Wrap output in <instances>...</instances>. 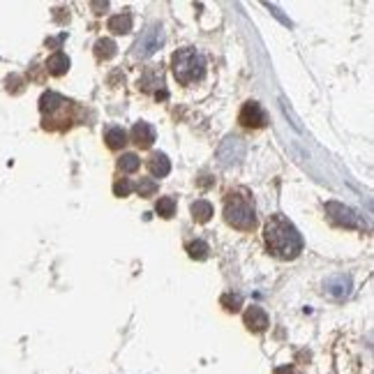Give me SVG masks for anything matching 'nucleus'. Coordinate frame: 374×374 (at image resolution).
<instances>
[{
    "label": "nucleus",
    "mask_w": 374,
    "mask_h": 374,
    "mask_svg": "<svg viewBox=\"0 0 374 374\" xmlns=\"http://www.w3.org/2000/svg\"><path fill=\"white\" fill-rule=\"evenodd\" d=\"M264 238L268 250L275 255L277 259H296L303 250V238L298 229L291 222L284 218V215H272V218L266 222L264 226Z\"/></svg>",
    "instance_id": "1"
},
{
    "label": "nucleus",
    "mask_w": 374,
    "mask_h": 374,
    "mask_svg": "<svg viewBox=\"0 0 374 374\" xmlns=\"http://www.w3.org/2000/svg\"><path fill=\"white\" fill-rule=\"evenodd\" d=\"M224 220L226 224L240 231H250L257 224V211H255V201L247 194L231 192L224 199Z\"/></svg>",
    "instance_id": "2"
},
{
    "label": "nucleus",
    "mask_w": 374,
    "mask_h": 374,
    "mask_svg": "<svg viewBox=\"0 0 374 374\" xmlns=\"http://www.w3.org/2000/svg\"><path fill=\"white\" fill-rule=\"evenodd\" d=\"M171 67H174V77L178 79L183 86H192L196 81L204 79L206 74V58L196 49H180L171 58Z\"/></svg>",
    "instance_id": "3"
},
{
    "label": "nucleus",
    "mask_w": 374,
    "mask_h": 374,
    "mask_svg": "<svg viewBox=\"0 0 374 374\" xmlns=\"http://www.w3.org/2000/svg\"><path fill=\"white\" fill-rule=\"evenodd\" d=\"M67 109H69V102L58 93L49 91L40 97V111L44 116V128H47V130L49 128L54 130V123H62V120L58 118V113L67 111Z\"/></svg>",
    "instance_id": "4"
},
{
    "label": "nucleus",
    "mask_w": 374,
    "mask_h": 374,
    "mask_svg": "<svg viewBox=\"0 0 374 374\" xmlns=\"http://www.w3.org/2000/svg\"><path fill=\"white\" fill-rule=\"evenodd\" d=\"M162 42H164L162 26H160V23H157V26H150L148 30H143L141 37L137 40L135 56H137V58H148V56H153L157 49L162 47Z\"/></svg>",
    "instance_id": "5"
},
{
    "label": "nucleus",
    "mask_w": 374,
    "mask_h": 374,
    "mask_svg": "<svg viewBox=\"0 0 374 374\" xmlns=\"http://www.w3.org/2000/svg\"><path fill=\"white\" fill-rule=\"evenodd\" d=\"M326 294L335 298V301H344V298L351 294V277L344 275V272H338V275H331L323 284Z\"/></svg>",
    "instance_id": "6"
},
{
    "label": "nucleus",
    "mask_w": 374,
    "mask_h": 374,
    "mask_svg": "<svg viewBox=\"0 0 374 374\" xmlns=\"http://www.w3.org/2000/svg\"><path fill=\"white\" fill-rule=\"evenodd\" d=\"M326 213H328V218H331L333 224H338V226H358V218L353 215L351 208H347V206H342V204H328L326 206Z\"/></svg>",
    "instance_id": "7"
},
{
    "label": "nucleus",
    "mask_w": 374,
    "mask_h": 374,
    "mask_svg": "<svg viewBox=\"0 0 374 374\" xmlns=\"http://www.w3.org/2000/svg\"><path fill=\"white\" fill-rule=\"evenodd\" d=\"M238 120H240V125H245V128H264L266 113L257 102H245L243 109H240Z\"/></svg>",
    "instance_id": "8"
},
{
    "label": "nucleus",
    "mask_w": 374,
    "mask_h": 374,
    "mask_svg": "<svg viewBox=\"0 0 374 374\" xmlns=\"http://www.w3.org/2000/svg\"><path fill=\"white\" fill-rule=\"evenodd\" d=\"M245 155V145L240 139H226L224 143H222L220 148V162L224 164V167H229V164H236L243 160Z\"/></svg>",
    "instance_id": "9"
},
{
    "label": "nucleus",
    "mask_w": 374,
    "mask_h": 374,
    "mask_svg": "<svg viewBox=\"0 0 374 374\" xmlns=\"http://www.w3.org/2000/svg\"><path fill=\"white\" fill-rule=\"evenodd\" d=\"M245 326L250 328L252 333H264L266 328H268V314L259 305H252L245 312Z\"/></svg>",
    "instance_id": "10"
},
{
    "label": "nucleus",
    "mask_w": 374,
    "mask_h": 374,
    "mask_svg": "<svg viewBox=\"0 0 374 374\" xmlns=\"http://www.w3.org/2000/svg\"><path fill=\"white\" fill-rule=\"evenodd\" d=\"M132 141H135L139 148H150L155 141V128L148 123H137L135 130H132Z\"/></svg>",
    "instance_id": "11"
},
{
    "label": "nucleus",
    "mask_w": 374,
    "mask_h": 374,
    "mask_svg": "<svg viewBox=\"0 0 374 374\" xmlns=\"http://www.w3.org/2000/svg\"><path fill=\"white\" fill-rule=\"evenodd\" d=\"M148 169L155 178H164V176H169V171H171V162L164 153H153V157L148 160Z\"/></svg>",
    "instance_id": "12"
},
{
    "label": "nucleus",
    "mask_w": 374,
    "mask_h": 374,
    "mask_svg": "<svg viewBox=\"0 0 374 374\" xmlns=\"http://www.w3.org/2000/svg\"><path fill=\"white\" fill-rule=\"evenodd\" d=\"M69 69V58L62 51H56L51 58L47 60V72L54 74V77H62Z\"/></svg>",
    "instance_id": "13"
},
{
    "label": "nucleus",
    "mask_w": 374,
    "mask_h": 374,
    "mask_svg": "<svg viewBox=\"0 0 374 374\" xmlns=\"http://www.w3.org/2000/svg\"><path fill=\"white\" fill-rule=\"evenodd\" d=\"M106 26H109L111 33H116V35L130 33V30H132V14H130V12H123V14L111 16Z\"/></svg>",
    "instance_id": "14"
},
{
    "label": "nucleus",
    "mask_w": 374,
    "mask_h": 374,
    "mask_svg": "<svg viewBox=\"0 0 374 374\" xmlns=\"http://www.w3.org/2000/svg\"><path fill=\"white\" fill-rule=\"evenodd\" d=\"M104 141L111 150H118V148H123V145L128 143V135H125L123 128H116V125H113V128H109L104 132Z\"/></svg>",
    "instance_id": "15"
},
{
    "label": "nucleus",
    "mask_w": 374,
    "mask_h": 374,
    "mask_svg": "<svg viewBox=\"0 0 374 374\" xmlns=\"http://www.w3.org/2000/svg\"><path fill=\"white\" fill-rule=\"evenodd\" d=\"M192 215H194V220L196 222H208L213 218V206L208 204V201H204V199H196L194 204H192Z\"/></svg>",
    "instance_id": "16"
},
{
    "label": "nucleus",
    "mask_w": 374,
    "mask_h": 374,
    "mask_svg": "<svg viewBox=\"0 0 374 374\" xmlns=\"http://www.w3.org/2000/svg\"><path fill=\"white\" fill-rule=\"evenodd\" d=\"M95 56H97L100 60L113 58V56H116V44H113V40H100L95 44Z\"/></svg>",
    "instance_id": "17"
},
{
    "label": "nucleus",
    "mask_w": 374,
    "mask_h": 374,
    "mask_svg": "<svg viewBox=\"0 0 374 374\" xmlns=\"http://www.w3.org/2000/svg\"><path fill=\"white\" fill-rule=\"evenodd\" d=\"M141 167V160L135 155V153H125L123 157L118 160V169L123 171V174H135Z\"/></svg>",
    "instance_id": "18"
},
{
    "label": "nucleus",
    "mask_w": 374,
    "mask_h": 374,
    "mask_svg": "<svg viewBox=\"0 0 374 374\" xmlns=\"http://www.w3.org/2000/svg\"><path fill=\"white\" fill-rule=\"evenodd\" d=\"M187 252H189V257L196 259V261H206L208 259V245L204 243V240H192V243L187 245Z\"/></svg>",
    "instance_id": "19"
},
{
    "label": "nucleus",
    "mask_w": 374,
    "mask_h": 374,
    "mask_svg": "<svg viewBox=\"0 0 374 374\" xmlns=\"http://www.w3.org/2000/svg\"><path fill=\"white\" fill-rule=\"evenodd\" d=\"M176 213V199L174 196H162L160 201H157V215H162V218H174Z\"/></svg>",
    "instance_id": "20"
},
{
    "label": "nucleus",
    "mask_w": 374,
    "mask_h": 374,
    "mask_svg": "<svg viewBox=\"0 0 374 374\" xmlns=\"http://www.w3.org/2000/svg\"><path fill=\"white\" fill-rule=\"evenodd\" d=\"M137 192L141 196H153L157 192V183L153 178H141L137 185Z\"/></svg>",
    "instance_id": "21"
},
{
    "label": "nucleus",
    "mask_w": 374,
    "mask_h": 374,
    "mask_svg": "<svg viewBox=\"0 0 374 374\" xmlns=\"http://www.w3.org/2000/svg\"><path fill=\"white\" fill-rule=\"evenodd\" d=\"M132 183L128 178H118L116 183H113V192H116V196H128L132 192Z\"/></svg>",
    "instance_id": "22"
},
{
    "label": "nucleus",
    "mask_w": 374,
    "mask_h": 374,
    "mask_svg": "<svg viewBox=\"0 0 374 374\" xmlns=\"http://www.w3.org/2000/svg\"><path fill=\"white\" fill-rule=\"evenodd\" d=\"M240 303H243V298H240V296H231V294L222 296V305L229 309V312H236V309H240Z\"/></svg>",
    "instance_id": "23"
},
{
    "label": "nucleus",
    "mask_w": 374,
    "mask_h": 374,
    "mask_svg": "<svg viewBox=\"0 0 374 374\" xmlns=\"http://www.w3.org/2000/svg\"><path fill=\"white\" fill-rule=\"evenodd\" d=\"M275 374H294V370H291L289 365H282V367H277Z\"/></svg>",
    "instance_id": "24"
}]
</instances>
